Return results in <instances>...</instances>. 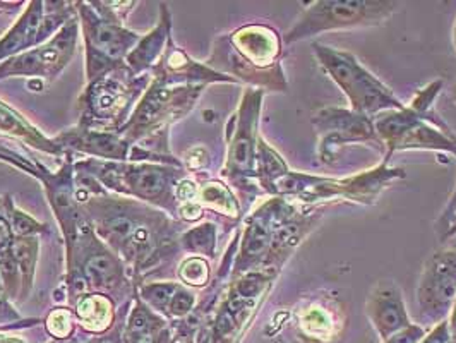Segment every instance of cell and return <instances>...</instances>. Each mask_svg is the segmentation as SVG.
Instances as JSON below:
<instances>
[{
  "instance_id": "8fae6325",
  "label": "cell",
  "mask_w": 456,
  "mask_h": 343,
  "mask_svg": "<svg viewBox=\"0 0 456 343\" xmlns=\"http://www.w3.org/2000/svg\"><path fill=\"white\" fill-rule=\"evenodd\" d=\"M77 31V21L74 18L69 20L68 23L53 35V38H50L45 44L7 59L0 66V79L11 76H33L53 79L68 66L76 50Z\"/></svg>"
},
{
  "instance_id": "cb8c5ba5",
  "label": "cell",
  "mask_w": 456,
  "mask_h": 343,
  "mask_svg": "<svg viewBox=\"0 0 456 343\" xmlns=\"http://www.w3.org/2000/svg\"><path fill=\"white\" fill-rule=\"evenodd\" d=\"M330 321H331L330 313L326 311L324 306H320V304H311L307 307V311L304 309V313L300 316V324L304 326V330L309 333H314V335L331 330Z\"/></svg>"
},
{
  "instance_id": "4dcf8cb0",
  "label": "cell",
  "mask_w": 456,
  "mask_h": 343,
  "mask_svg": "<svg viewBox=\"0 0 456 343\" xmlns=\"http://www.w3.org/2000/svg\"><path fill=\"white\" fill-rule=\"evenodd\" d=\"M448 328H450V333H452V339L453 342L456 340V298L453 302V307H452V313L448 316Z\"/></svg>"
},
{
  "instance_id": "8992f818",
  "label": "cell",
  "mask_w": 456,
  "mask_h": 343,
  "mask_svg": "<svg viewBox=\"0 0 456 343\" xmlns=\"http://www.w3.org/2000/svg\"><path fill=\"white\" fill-rule=\"evenodd\" d=\"M81 167L98 183L114 191L165 206L167 209H172V205L179 208L175 200V187L181 183L177 168L157 163L118 165L94 160L85 161Z\"/></svg>"
},
{
  "instance_id": "d4e9b609",
  "label": "cell",
  "mask_w": 456,
  "mask_h": 343,
  "mask_svg": "<svg viewBox=\"0 0 456 343\" xmlns=\"http://www.w3.org/2000/svg\"><path fill=\"white\" fill-rule=\"evenodd\" d=\"M179 276L183 283L192 287H203L209 278V266L203 257H189L185 259L179 270Z\"/></svg>"
},
{
  "instance_id": "603a6c76",
  "label": "cell",
  "mask_w": 456,
  "mask_h": 343,
  "mask_svg": "<svg viewBox=\"0 0 456 343\" xmlns=\"http://www.w3.org/2000/svg\"><path fill=\"white\" fill-rule=\"evenodd\" d=\"M46 333L53 339V340H70L76 335V320L72 318L70 311L59 307L53 309L45 320Z\"/></svg>"
},
{
  "instance_id": "44dd1931",
  "label": "cell",
  "mask_w": 456,
  "mask_h": 343,
  "mask_svg": "<svg viewBox=\"0 0 456 343\" xmlns=\"http://www.w3.org/2000/svg\"><path fill=\"white\" fill-rule=\"evenodd\" d=\"M183 249L203 254V256H213L215 254V244H216V229L213 224H203L200 227L187 230L181 239Z\"/></svg>"
},
{
  "instance_id": "7c38bea8",
  "label": "cell",
  "mask_w": 456,
  "mask_h": 343,
  "mask_svg": "<svg viewBox=\"0 0 456 343\" xmlns=\"http://www.w3.org/2000/svg\"><path fill=\"white\" fill-rule=\"evenodd\" d=\"M263 90H248L237 115L232 118L228 131V160L225 176L235 184L256 176L257 153V117L261 110Z\"/></svg>"
},
{
  "instance_id": "277c9868",
  "label": "cell",
  "mask_w": 456,
  "mask_h": 343,
  "mask_svg": "<svg viewBox=\"0 0 456 343\" xmlns=\"http://www.w3.org/2000/svg\"><path fill=\"white\" fill-rule=\"evenodd\" d=\"M402 177H405V172L400 168H388L387 161L362 176L343 181L287 172L274 184L273 194L287 198L294 196L304 203H316L324 200H352L355 203L372 205L387 184Z\"/></svg>"
},
{
  "instance_id": "f1b7e54d",
  "label": "cell",
  "mask_w": 456,
  "mask_h": 343,
  "mask_svg": "<svg viewBox=\"0 0 456 343\" xmlns=\"http://www.w3.org/2000/svg\"><path fill=\"white\" fill-rule=\"evenodd\" d=\"M419 343H453L450 328H448V321H443L439 324H436L431 333H428Z\"/></svg>"
},
{
  "instance_id": "4fadbf2b",
  "label": "cell",
  "mask_w": 456,
  "mask_h": 343,
  "mask_svg": "<svg viewBox=\"0 0 456 343\" xmlns=\"http://www.w3.org/2000/svg\"><path fill=\"white\" fill-rule=\"evenodd\" d=\"M318 133V155L322 163H333L337 151L348 143H369L383 148L370 117L345 109H322L313 118Z\"/></svg>"
},
{
  "instance_id": "52a82bcc",
  "label": "cell",
  "mask_w": 456,
  "mask_h": 343,
  "mask_svg": "<svg viewBox=\"0 0 456 343\" xmlns=\"http://www.w3.org/2000/svg\"><path fill=\"white\" fill-rule=\"evenodd\" d=\"M81 12V23L86 42V72L88 81L93 83L98 78L120 68V62L127 59L133 48L141 40L137 35L127 31L120 18L115 16L114 9L102 11L77 4Z\"/></svg>"
},
{
  "instance_id": "d6986e66",
  "label": "cell",
  "mask_w": 456,
  "mask_h": 343,
  "mask_svg": "<svg viewBox=\"0 0 456 343\" xmlns=\"http://www.w3.org/2000/svg\"><path fill=\"white\" fill-rule=\"evenodd\" d=\"M38 239L37 237H16L12 242V257L16 261L18 272L21 276V287L23 294H28L33 283V274L37 268V257H38Z\"/></svg>"
},
{
  "instance_id": "5b68a950",
  "label": "cell",
  "mask_w": 456,
  "mask_h": 343,
  "mask_svg": "<svg viewBox=\"0 0 456 343\" xmlns=\"http://www.w3.org/2000/svg\"><path fill=\"white\" fill-rule=\"evenodd\" d=\"M396 4L388 0H316L287 31L285 44H296L326 31L383 24Z\"/></svg>"
},
{
  "instance_id": "30bf717a",
  "label": "cell",
  "mask_w": 456,
  "mask_h": 343,
  "mask_svg": "<svg viewBox=\"0 0 456 343\" xmlns=\"http://www.w3.org/2000/svg\"><path fill=\"white\" fill-rule=\"evenodd\" d=\"M456 298V248L434 252L426 261L417 285V318L439 324L450 316Z\"/></svg>"
},
{
  "instance_id": "5bb4252c",
  "label": "cell",
  "mask_w": 456,
  "mask_h": 343,
  "mask_svg": "<svg viewBox=\"0 0 456 343\" xmlns=\"http://www.w3.org/2000/svg\"><path fill=\"white\" fill-rule=\"evenodd\" d=\"M365 313L381 342L411 324L400 289L391 280H379L369 292Z\"/></svg>"
},
{
  "instance_id": "3957f363",
  "label": "cell",
  "mask_w": 456,
  "mask_h": 343,
  "mask_svg": "<svg viewBox=\"0 0 456 343\" xmlns=\"http://www.w3.org/2000/svg\"><path fill=\"white\" fill-rule=\"evenodd\" d=\"M313 52L321 68L346 94L352 110L372 118L388 110L405 109L395 93L370 74L352 53L321 44H314Z\"/></svg>"
},
{
  "instance_id": "83f0119b",
  "label": "cell",
  "mask_w": 456,
  "mask_h": 343,
  "mask_svg": "<svg viewBox=\"0 0 456 343\" xmlns=\"http://www.w3.org/2000/svg\"><path fill=\"white\" fill-rule=\"evenodd\" d=\"M426 335H428V331H426L424 326L411 323L409 328H405V330H402V331L391 335L388 340H385V342L381 343H419Z\"/></svg>"
},
{
  "instance_id": "ffe728a7",
  "label": "cell",
  "mask_w": 456,
  "mask_h": 343,
  "mask_svg": "<svg viewBox=\"0 0 456 343\" xmlns=\"http://www.w3.org/2000/svg\"><path fill=\"white\" fill-rule=\"evenodd\" d=\"M200 205L227 216H239V205L225 184L206 183L200 189Z\"/></svg>"
},
{
  "instance_id": "484cf974",
  "label": "cell",
  "mask_w": 456,
  "mask_h": 343,
  "mask_svg": "<svg viewBox=\"0 0 456 343\" xmlns=\"http://www.w3.org/2000/svg\"><path fill=\"white\" fill-rule=\"evenodd\" d=\"M9 218H11V225H12V232L16 237H35V233L45 230V225L35 222L31 216L16 209L12 203H9Z\"/></svg>"
},
{
  "instance_id": "ba28073f",
  "label": "cell",
  "mask_w": 456,
  "mask_h": 343,
  "mask_svg": "<svg viewBox=\"0 0 456 343\" xmlns=\"http://www.w3.org/2000/svg\"><path fill=\"white\" fill-rule=\"evenodd\" d=\"M203 90L205 85L177 83L157 74L155 83L146 90L133 118L120 127V133L124 131V139L129 143L131 139L134 141L159 131L168 122L187 114Z\"/></svg>"
},
{
  "instance_id": "9a60e30c",
  "label": "cell",
  "mask_w": 456,
  "mask_h": 343,
  "mask_svg": "<svg viewBox=\"0 0 456 343\" xmlns=\"http://www.w3.org/2000/svg\"><path fill=\"white\" fill-rule=\"evenodd\" d=\"M57 144H68L74 150L88 153L100 159L110 160H131V144L124 137L115 135L114 131H94V129H72L64 133Z\"/></svg>"
},
{
  "instance_id": "7a4b0ae2",
  "label": "cell",
  "mask_w": 456,
  "mask_h": 343,
  "mask_svg": "<svg viewBox=\"0 0 456 343\" xmlns=\"http://www.w3.org/2000/svg\"><path fill=\"white\" fill-rule=\"evenodd\" d=\"M227 42V48L216 50L213 57L222 61V69L256 86L287 92V79L280 66L281 45L274 29L261 24L244 26L233 31Z\"/></svg>"
},
{
  "instance_id": "ac0fdd59",
  "label": "cell",
  "mask_w": 456,
  "mask_h": 343,
  "mask_svg": "<svg viewBox=\"0 0 456 343\" xmlns=\"http://www.w3.org/2000/svg\"><path fill=\"white\" fill-rule=\"evenodd\" d=\"M168 28H170V21L161 16L160 24L155 28V31L141 38L139 44L133 48V52L127 55L126 59L127 66L134 76L151 68L155 61L163 53L165 38L168 37Z\"/></svg>"
},
{
  "instance_id": "d6a6232c",
  "label": "cell",
  "mask_w": 456,
  "mask_h": 343,
  "mask_svg": "<svg viewBox=\"0 0 456 343\" xmlns=\"http://www.w3.org/2000/svg\"><path fill=\"white\" fill-rule=\"evenodd\" d=\"M88 342V339H79V337H74V339H70V340H53V342L50 343H86Z\"/></svg>"
},
{
  "instance_id": "6da1fadb",
  "label": "cell",
  "mask_w": 456,
  "mask_h": 343,
  "mask_svg": "<svg viewBox=\"0 0 456 343\" xmlns=\"http://www.w3.org/2000/svg\"><path fill=\"white\" fill-rule=\"evenodd\" d=\"M441 88L443 81H436L419 92L411 107L372 118L376 135L387 148L385 161L398 150H443L456 155V137L433 112L434 98Z\"/></svg>"
},
{
  "instance_id": "e0dca14e",
  "label": "cell",
  "mask_w": 456,
  "mask_h": 343,
  "mask_svg": "<svg viewBox=\"0 0 456 343\" xmlns=\"http://www.w3.org/2000/svg\"><path fill=\"white\" fill-rule=\"evenodd\" d=\"M0 133L7 136L18 137L29 146L42 150L50 155H61L62 146L57 141L44 136L38 129H35L23 115L18 114L14 109L0 102Z\"/></svg>"
},
{
  "instance_id": "e575fe53",
  "label": "cell",
  "mask_w": 456,
  "mask_h": 343,
  "mask_svg": "<svg viewBox=\"0 0 456 343\" xmlns=\"http://www.w3.org/2000/svg\"><path fill=\"white\" fill-rule=\"evenodd\" d=\"M453 44H455V50H456V23H455V28H453Z\"/></svg>"
},
{
  "instance_id": "1f68e13d",
  "label": "cell",
  "mask_w": 456,
  "mask_h": 343,
  "mask_svg": "<svg viewBox=\"0 0 456 343\" xmlns=\"http://www.w3.org/2000/svg\"><path fill=\"white\" fill-rule=\"evenodd\" d=\"M0 343H26L21 339H16V337H9V335H4L0 333Z\"/></svg>"
},
{
  "instance_id": "9c48e42d",
  "label": "cell",
  "mask_w": 456,
  "mask_h": 343,
  "mask_svg": "<svg viewBox=\"0 0 456 343\" xmlns=\"http://www.w3.org/2000/svg\"><path fill=\"white\" fill-rule=\"evenodd\" d=\"M148 76L137 78L131 70L115 69L93 81L83 96L85 129L107 131L124 122L139 93L144 90Z\"/></svg>"
},
{
  "instance_id": "d590c367",
  "label": "cell",
  "mask_w": 456,
  "mask_h": 343,
  "mask_svg": "<svg viewBox=\"0 0 456 343\" xmlns=\"http://www.w3.org/2000/svg\"><path fill=\"white\" fill-rule=\"evenodd\" d=\"M453 343H456V340H455V342H453Z\"/></svg>"
},
{
  "instance_id": "836d02e7",
  "label": "cell",
  "mask_w": 456,
  "mask_h": 343,
  "mask_svg": "<svg viewBox=\"0 0 456 343\" xmlns=\"http://www.w3.org/2000/svg\"><path fill=\"white\" fill-rule=\"evenodd\" d=\"M177 343H194V337H187V339H179Z\"/></svg>"
},
{
  "instance_id": "2e32d148",
  "label": "cell",
  "mask_w": 456,
  "mask_h": 343,
  "mask_svg": "<svg viewBox=\"0 0 456 343\" xmlns=\"http://www.w3.org/2000/svg\"><path fill=\"white\" fill-rule=\"evenodd\" d=\"M76 324L83 333L98 337L110 331L115 326L114 302L109 296L85 294L74 302Z\"/></svg>"
},
{
  "instance_id": "f546056e",
  "label": "cell",
  "mask_w": 456,
  "mask_h": 343,
  "mask_svg": "<svg viewBox=\"0 0 456 343\" xmlns=\"http://www.w3.org/2000/svg\"><path fill=\"white\" fill-rule=\"evenodd\" d=\"M86 343H124V323H115L110 331L98 337H92Z\"/></svg>"
},
{
  "instance_id": "4316f807",
  "label": "cell",
  "mask_w": 456,
  "mask_h": 343,
  "mask_svg": "<svg viewBox=\"0 0 456 343\" xmlns=\"http://www.w3.org/2000/svg\"><path fill=\"white\" fill-rule=\"evenodd\" d=\"M194 304H196V296L192 292L185 290L183 287H179L177 292L174 294V298L170 300V304H168L167 316L168 318H177V320L187 318L192 313Z\"/></svg>"
},
{
  "instance_id": "7402d4cb",
  "label": "cell",
  "mask_w": 456,
  "mask_h": 343,
  "mask_svg": "<svg viewBox=\"0 0 456 343\" xmlns=\"http://www.w3.org/2000/svg\"><path fill=\"white\" fill-rule=\"evenodd\" d=\"M179 287H181L179 283H150L141 289V298L155 313H160L167 316L168 304Z\"/></svg>"
}]
</instances>
